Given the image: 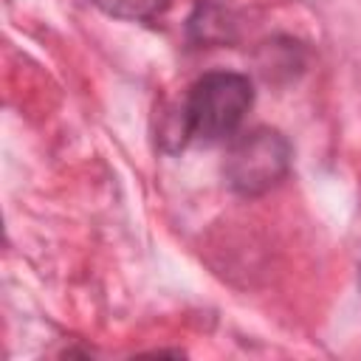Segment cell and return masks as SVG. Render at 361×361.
Wrapping results in <instances>:
<instances>
[{"instance_id": "2", "label": "cell", "mask_w": 361, "mask_h": 361, "mask_svg": "<svg viewBox=\"0 0 361 361\" xmlns=\"http://www.w3.org/2000/svg\"><path fill=\"white\" fill-rule=\"evenodd\" d=\"M290 169V144L282 133L259 127L240 135L223 161L228 186L240 195H262L274 189Z\"/></svg>"}, {"instance_id": "3", "label": "cell", "mask_w": 361, "mask_h": 361, "mask_svg": "<svg viewBox=\"0 0 361 361\" xmlns=\"http://www.w3.org/2000/svg\"><path fill=\"white\" fill-rule=\"evenodd\" d=\"M90 3L118 20H155L169 8V0H90Z\"/></svg>"}, {"instance_id": "1", "label": "cell", "mask_w": 361, "mask_h": 361, "mask_svg": "<svg viewBox=\"0 0 361 361\" xmlns=\"http://www.w3.org/2000/svg\"><path fill=\"white\" fill-rule=\"evenodd\" d=\"M254 104V87L248 76L231 71H214L200 76L180 107V147L186 138L220 141L231 135Z\"/></svg>"}]
</instances>
